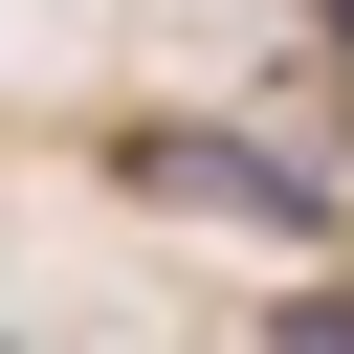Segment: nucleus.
Wrapping results in <instances>:
<instances>
[{
    "label": "nucleus",
    "instance_id": "obj_1",
    "mask_svg": "<svg viewBox=\"0 0 354 354\" xmlns=\"http://www.w3.org/2000/svg\"><path fill=\"white\" fill-rule=\"evenodd\" d=\"M133 177H155V199H199V221H266V243H332V177H310L288 133H133Z\"/></svg>",
    "mask_w": 354,
    "mask_h": 354
},
{
    "label": "nucleus",
    "instance_id": "obj_2",
    "mask_svg": "<svg viewBox=\"0 0 354 354\" xmlns=\"http://www.w3.org/2000/svg\"><path fill=\"white\" fill-rule=\"evenodd\" d=\"M266 354H354V288H332V266H288V288H266Z\"/></svg>",
    "mask_w": 354,
    "mask_h": 354
},
{
    "label": "nucleus",
    "instance_id": "obj_3",
    "mask_svg": "<svg viewBox=\"0 0 354 354\" xmlns=\"http://www.w3.org/2000/svg\"><path fill=\"white\" fill-rule=\"evenodd\" d=\"M332 44H354V0H332Z\"/></svg>",
    "mask_w": 354,
    "mask_h": 354
}]
</instances>
